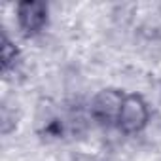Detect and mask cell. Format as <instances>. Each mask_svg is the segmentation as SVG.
I'll use <instances>...</instances> for the list:
<instances>
[{"label":"cell","instance_id":"obj_1","mask_svg":"<svg viewBox=\"0 0 161 161\" xmlns=\"http://www.w3.org/2000/svg\"><path fill=\"white\" fill-rule=\"evenodd\" d=\"M150 119H152V110L148 101L140 93H125L116 129L127 136H135L140 135L150 125Z\"/></svg>","mask_w":161,"mask_h":161},{"label":"cell","instance_id":"obj_5","mask_svg":"<svg viewBox=\"0 0 161 161\" xmlns=\"http://www.w3.org/2000/svg\"><path fill=\"white\" fill-rule=\"evenodd\" d=\"M72 161H99V159L93 157V155H89V153H78V155L72 157Z\"/></svg>","mask_w":161,"mask_h":161},{"label":"cell","instance_id":"obj_4","mask_svg":"<svg viewBox=\"0 0 161 161\" xmlns=\"http://www.w3.org/2000/svg\"><path fill=\"white\" fill-rule=\"evenodd\" d=\"M19 59H21V51H19L17 44L4 32L2 34V42H0V61H2L4 74H8L12 68H15Z\"/></svg>","mask_w":161,"mask_h":161},{"label":"cell","instance_id":"obj_3","mask_svg":"<svg viewBox=\"0 0 161 161\" xmlns=\"http://www.w3.org/2000/svg\"><path fill=\"white\" fill-rule=\"evenodd\" d=\"M15 23L25 38H36L49 23V6L36 0H23L15 4Z\"/></svg>","mask_w":161,"mask_h":161},{"label":"cell","instance_id":"obj_2","mask_svg":"<svg viewBox=\"0 0 161 161\" xmlns=\"http://www.w3.org/2000/svg\"><path fill=\"white\" fill-rule=\"evenodd\" d=\"M123 99L125 93L118 87H104L97 91L89 103V118L101 127H116Z\"/></svg>","mask_w":161,"mask_h":161}]
</instances>
